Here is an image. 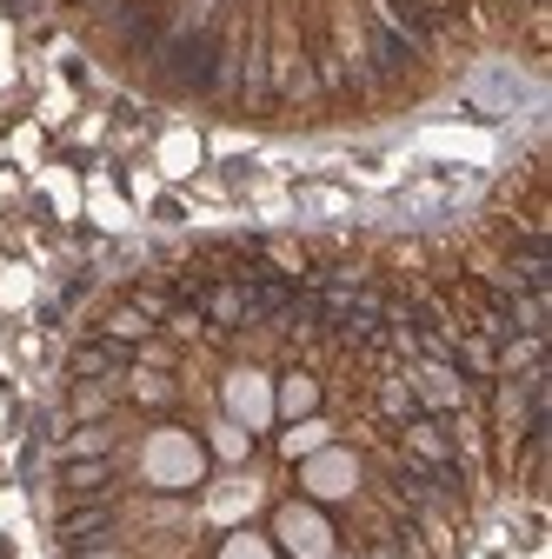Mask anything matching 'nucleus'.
Masks as SVG:
<instances>
[{
	"label": "nucleus",
	"mask_w": 552,
	"mask_h": 559,
	"mask_svg": "<svg viewBox=\"0 0 552 559\" xmlns=\"http://www.w3.org/2000/svg\"><path fill=\"white\" fill-rule=\"evenodd\" d=\"M273 533H280V546L293 559H333V526L313 507H280V513H273Z\"/></svg>",
	"instance_id": "obj_3"
},
{
	"label": "nucleus",
	"mask_w": 552,
	"mask_h": 559,
	"mask_svg": "<svg viewBox=\"0 0 552 559\" xmlns=\"http://www.w3.org/2000/svg\"><path fill=\"white\" fill-rule=\"evenodd\" d=\"M320 447H326V427H320V419H307V427L287 433V453H293V460H307V453H320Z\"/></svg>",
	"instance_id": "obj_7"
},
{
	"label": "nucleus",
	"mask_w": 552,
	"mask_h": 559,
	"mask_svg": "<svg viewBox=\"0 0 552 559\" xmlns=\"http://www.w3.org/2000/svg\"><path fill=\"white\" fill-rule=\"evenodd\" d=\"M300 479H307V493H313V500H347L353 486H360V460H353V453H339V447H320V453H307Z\"/></svg>",
	"instance_id": "obj_4"
},
{
	"label": "nucleus",
	"mask_w": 552,
	"mask_h": 559,
	"mask_svg": "<svg viewBox=\"0 0 552 559\" xmlns=\"http://www.w3.org/2000/svg\"><path fill=\"white\" fill-rule=\"evenodd\" d=\"M220 559H273V546H266L260 533H233V539L220 546Z\"/></svg>",
	"instance_id": "obj_8"
},
{
	"label": "nucleus",
	"mask_w": 552,
	"mask_h": 559,
	"mask_svg": "<svg viewBox=\"0 0 552 559\" xmlns=\"http://www.w3.org/2000/svg\"><path fill=\"white\" fill-rule=\"evenodd\" d=\"M141 473H147L154 486H167V493H180V486H200L206 453H200V440H193V433L160 427V433H147V447H141Z\"/></svg>",
	"instance_id": "obj_1"
},
{
	"label": "nucleus",
	"mask_w": 552,
	"mask_h": 559,
	"mask_svg": "<svg viewBox=\"0 0 552 559\" xmlns=\"http://www.w3.org/2000/svg\"><path fill=\"white\" fill-rule=\"evenodd\" d=\"M227 419H233V427H247V433H266L273 419H280V413H273V380L260 367H240L227 380Z\"/></svg>",
	"instance_id": "obj_2"
},
{
	"label": "nucleus",
	"mask_w": 552,
	"mask_h": 559,
	"mask_svg": "<svg viewBox=\"0 0 552 559\" xmlns=\"http://www.w3.org/2000/svg\"><path fill=\"white\" fill-rule=\"evenodd\" d=\"M313 400H320V386H313L307 373H293L287 386H273V413H287V419H300V413H313Z\"/></svg>",
	"instance_id": "obj_5"
},
{
	"label": "nucleus",
	"mask_w": 552,
	"mask_h": 559,
	"mask_svg": "<svg viewBox=\"0 0 552 559\" xmlns=\"http://www.w3.org/2000/svg\"><path fill=\"white\" fill-rule=\"evenodd\" d=\"M247 440H253L247 427H233V419H214V453H220V460L240 466V460H247Z\"/></svg>",
	"instance_id": "obj_6"
}]
</instances>
